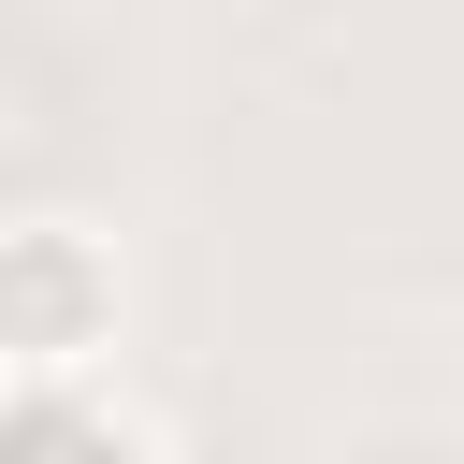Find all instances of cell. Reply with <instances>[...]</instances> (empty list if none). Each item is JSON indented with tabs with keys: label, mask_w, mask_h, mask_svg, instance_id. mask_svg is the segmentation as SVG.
<instances>
[{
	"label": "cell",
	"mask_w": 464,
	"mask_h": 464,
	"mask_svg": "<svg viewBox=\"0 0 464 464\" xmlns=\"http://www.w3.org/2000/svg\"><path fill=\"white\" fill-rule=\"evenodd\" d=\"M130 334V261L87 218H0V377H102Z\"/></svg>",
	"instance_id": "obj_1"
},
{
	"label": "cell",
	"mask_w": 464,
	"mask_h": 464,
	"mask_svg": "<svg viewBox=\"0 0 464 464\" xmlns=\"http://www.w3.org/2000/svg\"><path fill=\"white\" fill-rule=\"evenodd\" d=\"M0 392H14V377H0Z\"/></svg>",
	"instance_id": "obj_3"
},
{
	"label": "cell",
	"mask_w": 464,
	"mask_h": 464,
	"mask_svg": "<svg viewBox=\"0 0 464 464\" xmlns=\"http://www.w3.org/2000/svg\"><path fill=\"white\" fill-rule=\"evenodd\" d=\"M0 464H174L102 377H14L0 392Z\"/></svg>",
	"instance_id": "obj_2"
}]
</instances>
